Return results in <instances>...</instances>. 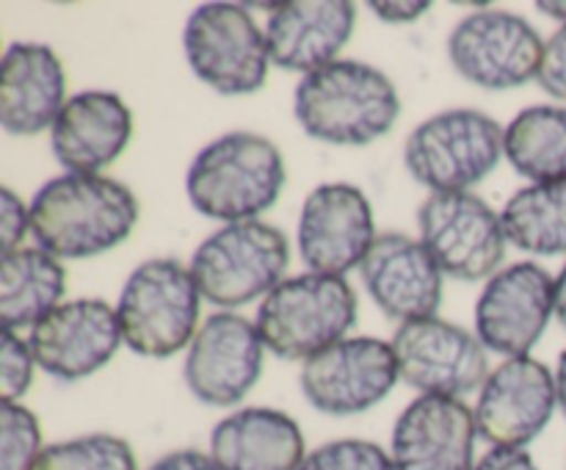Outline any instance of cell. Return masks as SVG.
Segmentation results:
<instances>
[{
    "label": "cell",
    "mask_w": 566,
    "mask_h": 470,
    "mask_svg": "<svg viewBox=\"0 0 566 470\" xmlns=\"http://www.w3.org/2000/svg\"><path fill=\"white\" fill-rule=\"evenodd\" d=\"M359 276L376 307L398 326L434 318L446 296V274L423 241L407 232H381L359 265Z\"/></svg>",
    "instance_id": "18"
},
{
    "label": "cell",
    "mask_w": 566,
    "mask_h": 470,
    "mask_svg": "<svg viewBox=\"0 0 566 470\" xmlns=\"http://www.w3.org/2000/svg\"><path fill=\"white\" fill-rule=\"evenodd\" d=\"M265 343L258 324L232 310L213 313L182 359V379L191 396L208 407H238L263 376Z\"/></svg>",
    "instance_id": "13"
},
{
    "label": "cell",
    "mask_w": 566,
    "mask_h": 470,
    "mask_svg": "<svg viewBox=\"0 0 566 470\" xmlns=\"http://www.w3.org/2000/svg\"><path fill=\"white\" fill-rule=\"evenodd\" d=\"M291 265V243L269 221H235L210 232L191 254L193 280L205 302L219 310L263 302Z\"/></svg>",
    "instance_id": "6"
},
{
    "label": "cell",
    "mask_w": 566,
    "mask_h": 470,
    "mask_svg": "<svg viewBox=\"0 0 566 470\" xmlns=\"http://www.w3.org/2000/svg\"><path fill=\"white\" fill-rule=\"evenodd\" d=\"M558 409L556 374L536 357H509L492 368L475 398V429L492 448H525Z\"/></svg>",
    "instance_id": "16"
},
{
    "label": "cell",
    "mask_w": 566,
    "mask_h": 470,
    "mask_svg": "<svg viewBox=\"0 0 566 470\" xmlns=\"http://www.w3.org/2000/svg\"><path fill=\"white\" fill-rule=\"evenodd\" d=\"M556 315V276L534 260L506 265L475 302V335L486 352L528 357Z\"/></svg>",
    "instance_id": "14"
},
{
    "label": "cell",
    "mask_w": 566,
    "mask_h": 470,
    "mask_svg": "<svg viewBox=\"0 0 566 470\" xmlns=\"http://www.w3.org/2000/svg\"><path fill=\"white\" fill-rule=\"evenodd\" d=\"M420 241L446 276L490 280L501 271L509 238L501 213L473 191L429 194L418 208Z\"/></svg>",
    "instance_id": "9"
},
{
    "label": "cell",
    "mask_w": 566,
    "mask_h": 470,
    "mask_svg": "<svg viewBox=\"0 0 566 470\" xmlns=\"http://www.w3.org/2000/svg\"><path fill=\"white\" fill-rule=\"evenodd\" d=\"M556 318L566 330V263L556 274Z\"/></svg>",
    "instance_id": "36"
},
{
    "label": "cell",
    "mask_w": 566,
    "mask_h": 470,
    "mask_svg": "<svg viewBox=\"0 0 566 470\" xmlns=\"http://www.w3.org/2000/svg\"><path fill=\"white\" fill-rule=\"evenodd\" d=\"M556 393H558V409H562L566 418V348L562 352V357H558V365H556Z\"/></svg>",
    "instance_id": "37"
},
{
    "label": "cell",
    "mask_w": 566,
    "mask_h": 470,
    "mask_svg": "<svg viewBox=\"0 0 566 470\" xmlns=\"http://www.w3.org/2000/svg\"><path fill=\"white\" fill-rule=\"evenodd\" d=\"M545 55L539 31L503 9H475L448 33V59L459 77L486 92H506L536 81Z\"/></svg>",
    "instance_id": "10"
},
{
    "label": "cell",
    "mask_w": 566,
    "mask_h": 470,
    "mask_svg": "<svg viewBox=\"0 0 566 470\" xmlns=\"http://www.w3.org/2000/svg\"><path fill=\"white\" fill-rule=\"evenodd\" d=\"M473 407L462 398L418 396L392 426L390 457L396 470H475Z\"/></svg>",
    "instance_id": "19"
},
{
    "label": "cell",
    "mask_w": 566,
    "mask_h": 470,
    "mask_svg": "<svg viewBox=\"0 0 566 470\" xmlns=\"http://www.w3.org/2000/svg\"><path fill=\"white\" fill-rule=\"evenodd\" d=\"M202 291L175 258H153L130 271L116 299L125 346L147 359H169L199 332Z\"/></svg>",
    "instance_id": "5"
},
{
    "label": "cell",
    "mask_w": 566,
    "mask_h": 470,
    "mask_svg": "<svg viewBox=\"0 0 566 470\" xmlns=\"http://www.w3.org/2000/svg\"><path fill=\"white\" fill-rule=\"evenodd\" d=\"M208 453L221 470H298L307 442L282 409L241 407L213 426Z\"/></svg>",
    "instance_id": "23"
},
{
    "label": "cell",
    "mask_w": 566,
    "mask_h": 470,
    "mask_svg": "<svg viewBox=\"0 0 566 470\" xmlns=\"http://www.w3.org/2000/svg\"><path fill=\"white\" fill-rule=\"evenodd\" d=\"M506 127L479 108H448L403 142V166L431 194L470 191L497 169Z\"/></svg>",
    "instance_id": "7"
},
{
    "label": "cell",
    "mask_w": 566,
    "mask_h": 470,
    "mask_svg": "<svg viewBox=\"0 0 566 470\" xmlns=\"http://www.w3.org/2000/svg\"><path fill=\"white\" fill-rule=\"evenodd\" d=\"M33 359L59 382H81L111 363L125 343L116 307L105 299L61 302L28 332Z\"/></svg>",
    "instance_id": "17"
},
{
    "label": "cell",
    "mask_w": 566,
    "mask_h": 470,
    "mask_svg": "<svg viewBox=\"0 0 566 470\" xmlns=\"http://www.w3.org/2000/svg\"><path fill=\"white\" fill-rule=\"evenodd\" d=\"M147 470H221L208 451L199 448H177L155 459Z\"/></svg>",
    "instance_id": "35"
},
{
    "label": "cell",
    "mask_w": 566,
    "mask_h": 470,
    "mask_svg": "<svg viewBox=\"0 0 566 470\" xmlns=\"http://www.w3.org/2000/svg\"><path fill=\"white\" fill-rule=\"evenodd\" d=\"M280 147L252 130H230L205 144L186 171L188 202L205 219L235 224L271 210L285 188Z\"/></svg>",
    "instance_id": "3"
},
{
    "label": "cell",
    "mask_w": 566,
    "mask_h": 470,
    "mask_svg": "<svg viewBox=\"0 0 566 470\" xmlns=\"http://www.w3.org/2000/svg\"><path fill=\"white\" fill-rule=\"evenodd\" d=\"M293 114L302 130L332 147H365L401 116L396 83L368 61L337 59L296 83Z\"/></svg>",
    "instance_id": "2"
},
{
    "label": "cell",
    "mask_w": 566,
    "mask_h": 470,
    "mask_svg": "<svg viewBox=\"0 0 566 470\" xmlns=\"http://www.w3.org/2000/svg\"><path fill=\"white\" fill-rule=\"evenodd\" d=\"M31 470H138L130 442L108 431L48 442Z\"/></svg>",
    "instance_id": "27"
},
{
    "label": "cell",
    "mask_w": 566,
    "mask_h": 470,
    "mask_svg": "<svg viewBox=\"0 0 566 470\" xmlns=\"http://www.w3.org/2000/svg\"><path fill=\"white\" fill-rule=\"evenodd\" d=\"M133 111L108 88H86L66 100L50 127V149L70 175H99L127 149Z\"/></svg>",
    "instance_id": "20"
},
{
    "label": "cell",
    "mask_w": 566,
    "mask_h": 470,
    "mask_svg": "<svg viewBox=\"0 0 566 470\" xmlns=\"http://www.w3.org/2000/svg\"><path fill=\"white\" fill-rule=\"evenodd\" d=\"M28 232H31V205L22 202L14 188H0V249L3 254L22 249Z\"/></svg>",
    "instance_id": "31"
},
{
    "label": "cell",
    "mask_w": 566,
    "mask_h": 470,
    "mask_svg": "<svg viewBox=\"0 0 566 470\" xmlns=\"http://www.w3.org/2000/svg\"><path fill=\"white\" fill-rule=\"evenodd\" d=\"M66 293V271L59 258L39 247H22L0 260V326L31 332L53 313Z\"/></svg>",
    "instance_id": "24"
},
{
    "label": "cell",
    "mask_w": 566,
    "mask_h": 470,
    "mask_svg": "<svg viewBox=\"0 0 566 470\" xmlns=\"http://www.w3.org/2000/svg\"><path fill=\"white\" fill-rule=\"evenodd\" d=\"M31 236L59 260H88L133 236L142 216L138 197L105 175L50 177L31 202Z\"/></svg>",
    "instance_id": "1"
},
{
    "label": "cell",
    "mask_w": 566,
    "mask_h": 470,
    "mask_svg": "<svg viewBox=\"0 0 566 470\" xmlns=\"http://www.w3.org/2000/svg\"><path fill=\"white\" fill-rule=\"evenodd\" d=\"M298 470H396L392 457L379 442L363 437H343L313 448Z\"/></svg>",
    "instance_id": "29"
},
{
    "label": "cell",
    "mask_w": 566,
    "mask_h": 470,
    "mask_svg": "<svg viewBox=\"0 0 566 470\" xmlns=\"http://www.w3.org/2000/svg\"><path fill=\"white\" fill-rule=\"evenodd\" d=\"M357 313V293L343 276L304 271L285 276L260 302L254 324L265 352L291 363H307L324 348L346 341Z\"/></svg>",
    "instance_id": "4"
},
{
    "label": "cell",
    "mask_w": 566,
    "mask_h": 470,
    "mask_svg": "<svg viewBox=\"0 0 566 470\" xmlns=\"http://www.w3.org/2000/svg\"><path fill=\"white\" fill-rule=\"evenodd\" d=\"M42 448L36 415L22 401L0 404V470H31Z\"/></svg>",
    "instance_id": "28"
},
{
    "label": "cell",
    "mask_w": 566,
    "mask_h": 470,
    "mask_svg": "<svg viewBox=\"0 0 566 470\" xmlns=\"http://www.w3.org/2000/svg\"><path fill=\"white\" fill-rule=\"evenodd\" d=\"M368 9L374 11L376 20L390 22V25H407V22L420 20L429 14V0H370Z\"/></svg>",
    "instance_id": "33"
},
{
    "label": "cell",
    "mask_w": 566,
    "mask_h": 470,
    "mask_svg": "<svg viewBox=\"0 0 566 470\" xmlns=\"http://www.w3.org/2000/svg\"><path fill=\"white\" fill-rule=\"evenodd\" d=\"M357 28V6L348 0H293L269 11L265 42L271 64L287 72H318L337 61Z\"/></svg>",
    "instance_id": "21"
},
{
    "label": "cell",
    "mask_w": 566,
    "mask_h": 470,
    "mask_svg": "<svg viewBox=\"0 0 566 470\" xmlns=\"http://www.w3.org/2000/svg\"><path fill=\"white\" fill-rule=\"evenodd\" d=\"M536 9H539L545 17H553V20H558L562 25L566 22V3H562V0H553V3L542 0V3H536Z\"/></svg>",
    "instance_id": "38"
},
{
    "label": "cell",
    "mask_w": 566,
    "mask_h": 470,
    "mask_svg": "<svg viewBox=\"0 0 566 470\" xmlns=\"http://www.w3.org/2000/svg\"><path fill=\"white\" fill-rule=\"evenodd\" d=\"M31 343L20 332H3L0 341V398L3 401H22L31 390L33 370H36Z\"/></svg>",
    "instance_id": "30"
},
{
    "label": "cell",
    "mask_w": 566,
    "mask_h": 470,
    "mask_svg": "<svg viewBox=\"0 0 566 470\" xmlns=\"http://www.w3.org/2000/svg\"><path fill=\"white\" fill-rule=\"evenodd\" d=\"M398 370L418 396L462 398L490 379V352L475 332L442 318L401 324L392 335Z\"/></svg>",
    "instance_id": "11"
},
{
    "label": "cell",
    "mask_w": 566,
    "mask_h": 470,
    "mask_svg": "<svg viewBox=\"0 0 566 470\" xmlns=\"http://www.w3.org/2000/svg\"><path fill=\"white\" fill-rule=\"evenodd\" d=\"M182 53L197 81L224 97L254 94L269 81V42L249 6H197L182 28Z\"/></svg>",
    "instance_id": "8"
},
{
    "label": "cell",
    "mask_w": 566,
    "mask_h": 470,
    "mask_svg": "<svg viewBox=\"0 0 566 470\" xmlns=\"http://www.w3.org/2000/svg\"><path fill=\"white\" fill-rule=\"evenodd\" d=\"M401 379L396 352L381 337H346L302 365L298 385L318 412L352 418L385 401Z\"/></svg>",
    "instance_id": "12"
},
{
    "label": "cell",
    "mask_w": 566,
    "mask_h": 470,
    "mask_svg": "<svg viewBox=\"0 0 566 470\" xmlns=\"http://www.w3.org/2000/svg\"><path fill=\"white\" fill-rule=\"evenodd\" d=\"M536 83L553 100L566 103V22L545 42V55H542Z\"/></svg>",
    "instance_id": "32"
},
{
    "label": "cell",
    "mask_w": 566,
    "mask_h": 470,
    "mask_svg": "<svg viewBox=\"0 0 566 470\" xmlns=\"http://www.w3.org/2000/svg\"><path fill=\"white\" fill-rule=\"evenodd\" d=\"M66 72L59 53L42 42H14L0 61V125L9 136L50 130L66 105Z\"/></svg>",
    "instance_id": "22"
},
{
    "label": "cell",
    "mask_w": 566,
    "mask_h": 470,
    "mask_svg": "<svg viewBox=\"0 0 566 470\" xmlns=\"http://www.w3.org/2000/svg\"><path fill=\"white\" fill-rule=\"evenodd\" d=\"M503 149L531 186L566 182V105H531L506 127Z\"/></svg>",
    "instance_id": "25"
},
{
    "label": "cell",
    "mask_w": 566,
    "mask_h": 470,
    "mask_svg": "<svg viewBox=\"0 0 566 470\" xmlns=\"http://www.w3.org/2000/svg\"><path fill=\"white\" fill-rule=\"evenodd\" d=\"M512 247L536 258L566 254V182L525 186L501 210Z\"/></svg>",
    "instance_id": "26"
},
{
    "label": "cell",
    "mask_w": 566,
    "mask_h": 470,
    "mask_svg": "<svg viewBox=\"0 0 566 470\" xmlns=\"http://www.w3.org/2000/svg\"><path fill=\"white\" fill-rule=\"evenodd\" d=\"M475 470H539V464L525 448H490L479 457Z\"/></svg>",
    "instance_id": "34"
},
{
    "label": "cell",
    "mask_w": 566,
    "mask_h": 470,
    "mask_svg": "<svg viewBox=\"0 0 566 470\" xmlns=\"http://www.w3.org/2000/svg\"><path fill=\"white\" fill-rule=\"evenodd\" d=\"M374 208L352 182H321L298 210L296 243L307 271L346 276L359 269L376 243Z\"/></svg>",
    "instance_id": "15"
}]
</instances>
